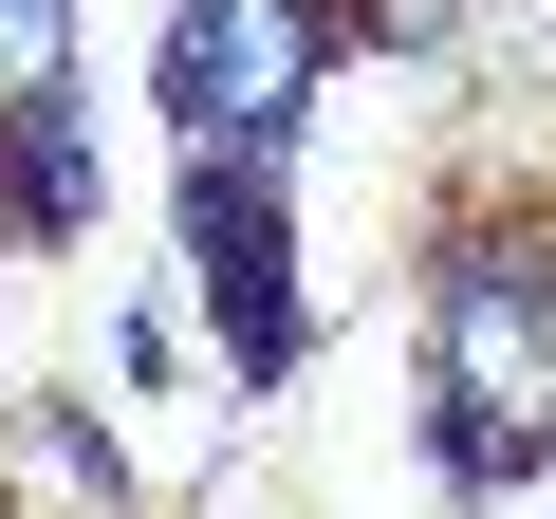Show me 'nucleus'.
Wrapping results in <instances>:
<instances>
[{
	"label": "nucleus",
	"mask_w": 556,
	"mask_h": 519,
	"mask_svg": "<svg viewBox=\"0 0 556 519\" xmlns=\"http://www.w3.org/2000/svg\"><path fill=\"white\" fill-rule=\"evenodd\" d=\"M427 464L445 501H501L556 464V186L501 167L445 204L427 260Z\"/></svg>",
	"instance_id": "f257e3e1"
},
{
	"label": "nucleus",
	"mask_w": 556,
	"mask_h": 519,
	"mask_svg": "<svg viewBox=\"0 0 556 519\" xmlns=\"http://www.w3.org/2000/svg\"><path fill=\"white\" fill-rule=\"evenodd\" d=\"M334 56H353L334 0H167V56H149L167 149H204V167H298Z\"/></svg>",
	"instance_id": "f03ea898"
},
{
	"label": "nucleus",
	"mask_w": 556,
	"mask_h": 519,
	"mask_svg": "<svg viewBox=\"0 0 556 519\" xmlns=\"http://www.w3.org/2000/svg\"><path fill=\"white\" fill-rule=\"evenodd\" d=\"M167 223H186V298H204V334H223V371L241 390H278L316 353V279H298V204H278V167H167Z\"/></svg>",
	"instance_id": "7ed1b4c3"
},
{
	"label": "nucleus",
	"mask_w": 556,
	"mask_h": 519,
	"mask_svg": "<svg viewBox=\"0 0 556 519\" xmlns=\"http://www.w3.org/2000/svg\"><path fill=\"white\" fill-rule=\"evenodd\" d=\"M0 519H130V464H112V408H0Z\"/></svg>",
	"instance_id": "20e7f679"
},
{
	"label": "nucleus",
	"mask_w": 556,
	"mask_h": 519,
	"mask_svg": "<svg viewBox=\"0 0 556 519\" xmlns=\"http://www.w3.org/2000/svg\"><path fill=\"white\" fill-rule=\"evenodd\" d=\"M0 241H93V112L75 93L0 112Z\"/></svg>",
	"instance_id": "39448f33"
},
{
	"label": "nucleus",
	"mask_w": 556,
	"mask_h": 519,
	"mask_svg": "<svg viewBox=\"0 0 556 519\" xmlns=\"http://www.w3.org/2000/svg\"><path fill=\"white\" fill-rule=\"evenodd\" d=\"M75 93V0H0V112Z\"/></svg>",
	"instance_id": "423d86ee"
}]
</instances>
